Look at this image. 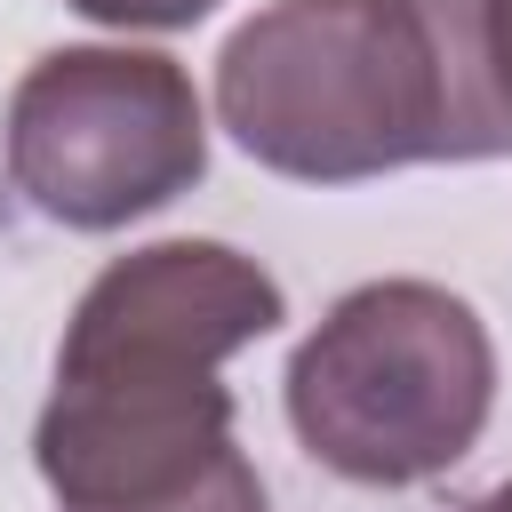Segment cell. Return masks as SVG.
<instances>
[{"label":"cell","instance_id":"6da1fadb","mask_svg":"<svg viewBox=\"0 0 512 512\" xmlns=\"http://www.w3.org/2000/svg\"><path fill=\"white\" fill-rule=\"evenodd\" d=\"M280 280L224 240H152L104 264L56 344L32 464L64 512H264L232 440L224 360L272 336Z\"/></svg>","mask_w":512,"mask_h":512},{"label":"cell","instance_id":"7a4b0ae2","mask_svg":"<svg viewBox=\"0 0 512 512\" xmlns=\"http://www.w3.org/2000/svg\"><path fill=\"white\" fill-rule=\"evenodd\" d=\"M216 112L248 160L296 184L496 160L464 0H272L216 56Z\"/></svg>","mask_w":512,"mask_h":512},{"label":"cell","instance_id":"3957f363","mask_svg":"<svg viewBox=\"0 0 512 512\" xmlns=\"http://www.w3.org/2000/svg\"><path fill=\"white\" fill-rule=\"evenodd\" d=\"M496 408L488 320L432 280L352 288L288 360V424L360 488H424L472 456Z\"/></svg>","mask_w":512,"mask_h":512},{"label":"cell","instance_id":"277c9868","mask_svg":"<svg viewBox=\"0 0 512 512\" xmlns=\"http://www.w3.org/2000/svg\"><path fill=\"white\" fill-rule=\"evenodd\" d=\"M208 168V112L152 48H56L8 96V184L72 232H120Z\"/></svg>","mask_w":512,"mask_h":512},{"label":"cell","instance_id":"5b68a950","mask_svg":"<svg viewBox=\"0 0 512 512\" xmlns=\"http://www.w3.org/2000/svg\"><path fill=\"white\" fill-rule=\"evenodd\" d=\"M464 40H472V80L496 152H512V0H464Z\"/></svg>","mask_w":512,"mask_h":512},{"label":"cell","instance_id":"8992f818","mask_svg":"<svg viewBox=\"0 0 512 512\" xmlns=\"http://www.w3.org/2000/svg\"><path fill=\"white\" fill-rule=\"evenodd\" d=\"M80 16L96 24H144V32H176V24H200L216 0H72Z\"/></svg>","mask_w":512,"mask_h":512},{"label":"cell","instance_id":"52a82bcc","mask_svg":"<svg viewBox=\"0 0 512 512\" xmlns=\"http://www.w3.org/2000/svg\"><path fill=\"white\" fill-rule=\"evenodd\" d=\"M472 512H512V480H496V488H488V496H480Z\"/></svg>","mask_w":512,"mask_h":512}]
</instances>
